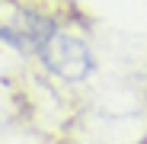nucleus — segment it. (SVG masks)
I'll return each instance as SVG.
<instances>
[{
  "label": "nucleus",
  "mask_w": 147,
  "mask_h": 144,
  "mask_svg": "<svg viewBox=\"0 0 147 144\" xmlns=\"http://www.w3.org/2000/svg\"><path fill=\"white\" fill-rule=\"evenodd\" d=\"M35 51L48 64V70L58 74L61 80H83V77L93 74V55H90L86 42L70 35V32H61L55 26L42 35Z\"/></svg>",
  "instance_id": "nucleus-1"
}]
</instances>
